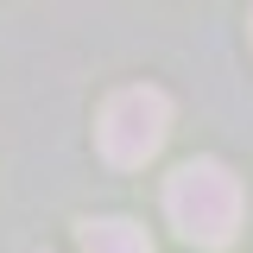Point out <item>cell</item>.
Returning a JSON list of instances; mask_svg holds the SVG:
<instances>
[{
  "label": "cell",
  "mask_w": 253,
  "mask_h": 253,
  "mask_svg": "<svg viewBox=\"0 0 253 253\" xmlns=\"http://www.w3.org/2000/svg\"><path fill=\"white\" fill-rule=\"evenodd\" d=\"M165 215L196 247H228L241 228V177L221 158H190L165 184Z\"/></svg>",
  "instance_id": "cell-1"
},
{
  "label": "cell",
  "mask_w": 253,
  "mask_h": 253,
  "mask_svg": "<svg viewBox=\"0 0 253 253\" xmlns=\"http://www.w3.org/2000/svg\"><path fill=\"white\" fill-rule=\"evenodd\" d=\"M101 152L108 165H146V158L165 146V133H171V101L165 89H146V83H133V89L108 95V108H101Z\"/></svg>",
  "instance_id": "cell-2"
},
{
  "label": "cell",
  "mask_w": 253,
  "mask_h": 253,
  "mask_svg": "<svg viewBox=\"0 0 253 253\" xmlns=\"http://www.w3.org/2000/svg\"><path fill=\"white\" fill-rule=\"evenodd\" d=\"M83 253H152L146 228H133L121 215H101V221H83Z\"/></svg>",
  "instance_id": "cell-3"
}]
</instances>
